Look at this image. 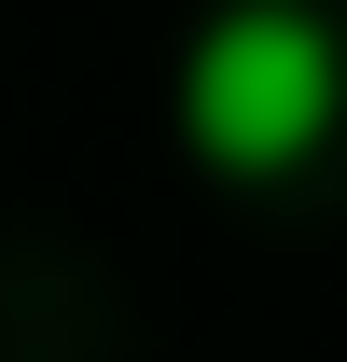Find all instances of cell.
<instances>
[{"mask_svg":"<svg viewBox=\"0 0 347 362\" xmlns=\"http://www.w3.org/2000/svg\"><path fill=\"white\" fill-rule=\"evenodd\" d=\"M347 112V42L305 0H222L181 56V139L222 181H292Z\"/></svg>","mask_w":347,"mask_h":362,"instance_id":"6da1fadb","label":"cell"}]
</instances>
